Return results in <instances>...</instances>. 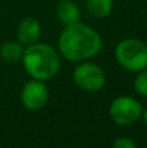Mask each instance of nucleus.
I'll return each instance as SVG.
<instances>
[{"label": "nucleus", "instance_id": "f257e3e1", "mask_svg": "<svg viewBox=\"0 0 147 148\" xmlns=\"http://www.w3.org/2000/svg\"><path fill=\"white\" fill-rule=\"evenodd\" d=\"M100 49V35L81 22L65 26L59 36V52L68 61H85L96 56Z\"/></svg>", "mask_w": 147, "mask_h": 148}, {"label": "nucleus", "instance_id": "f03ea898", "mask_svg": "<svg viewBox=\"0 0 147 148\" xmlns=\"http://www.w3.org/2000/svg\"><path fill=\"white\" fill-rule=\"evenodd\" d=\"M26 73L34 79L48 81L60 69V56L54 47L46 43H33L26 46L22 56Z\"/></svg>", "mask_w": 147, "mask_h": 148}, {"label": "nucleus", "instance_id": "7ed1b4c3", "mask_svg": "<svg viewBox=\"0 0 147 148\" xmlns=\"http://www.w3.org/2000/svg\"><path fill=\"white\" fill-rule=\"evenodd\" d=\"M115 57L125 70L141 72L147 68V44L139 39H124L116 46Z\"/></svg>", "mask_w": 147, "mask_h": 148}, {"label": "nucleus", "instance_id": "20e7f679", "mask_svg": "<svg viewBox=\"0 0 147 148\" xmlns=\"http://www.w3.org/2000/svg\"><path fill=\"white\" fill-rule=\"evenodd\" d=\"M142 105L130 96L116 97L109 105V116L117 125H133L142 117Z\"/></svg>", "mask_w": 147, "mask_h": 148}, {"label": "nucleus", "instance_id": "39448f33", "mask_svg": "<svg viewBox=\"0 0 147 148\" xmlns=\"http://www.w3.org/2000/svg\"><path fill=\"white\" fill-rule=\"evenodd\" d=\"M73 79L81 90L87 92H96L106 84V74L103 69L93 62H82L77 65L73 72Z\"/></svg>", "mask_w": 147, "mask_h": 148}, {"label": "nucleus", "instance_id": "423d86ee", "mask_svg": "<svg viewBox=\"0 0 147 148\" xmlns=\"http://www.w3.org/2000/svg\"><path fill=\"white\" fill-rule=\"evenodd\" d=\"M48 100V88L44 84V81L34 79L26 82L21 92V101L23 107L29 110H39L46 105Z\"/></svg>", "mask_w": 147, "mask_h": 148}, {"label": "nucleus", "instance_id": "0eeeda50", "mask_svg": "<svg viewBox=\"0 0 147 148\" xmlns=\"http://www.w3.org/2000/svg\"><path fill=\"white\" fill-rule=\"evenodd\" d=\"M41 23L36 18L27 17L20 22L17 27V38L21 44L25 46H30V44L35 43L41 36Z\"/></svg>", "mask_w": 147, "mask_h": 148}, {"label": "nucleus", "instance_id": "6e6552de", "mask_svg": "<svg viewBox=\"0 0 147 148\" xmlns=\"http://www.w3.org/2000/svg\"><path fill=\"white\" fill-rule=\"evenodd\" d=\"M56 12H57V17H59L60 22L64 26L80 22L81 10L78 8V5L74 1H72V0H61L57 4Z\"/></svg>", "mask_w": 147, "mask_h": 148}, {"label": "nucleus", "instance_id": "1a4fd4ad", "mask_svg": "<svg viewBox=\"0 0 147 148\" xmlns=\"http://www.w3.org/2000/svg\"><path fill=\"white\" fill-rule=\"evenodd\" d=\"M23 48L20 42L8 40L1 44L0 47V57L8 64H14L22 60Z\"/></svg>", "mask_w": 147, "mask_h": 148}, {"label": "nucleus", "instance_id": "9d476101", "mask_svg": "<svg viewBox=\"0 0 147 148\" xmlns=\"http://www.w3.org/2000/svg\"><path fill=\"white\" fill-rule=\"evenodd\" d=\"M87 9L94 17H107L113 9V0H86Z\"/></svg>", "mask_w": 147, "mask_h": 148}, {"label": "nucleus", "instance_id": "9b49d317", "mask_svg": "<svg viewBox=\"0 0 147 148\" xmlns=\"http://www.w3.org/2000/svg\"><path fill=\"white\" fill-rule=\"evenodd\" d=\"M134 90L138 95L147 97V68L138 72V75L134 79Z\"/></svg>", "mask_w": 147, "mask_h": 148}, {"label": "nucleus", "instance_id": "f8f14e48", "mask_svg": "<svg viewBox=\"0 0 147 148\" xmlns=\"http://www.w3.org/2000/svg\"><path fill=\"white\" fill-rule=\"evenodd\" d=\"M112 146L116 148H135L137 144L130 138H128V136H120V138H117L116 140L112 143Z\"/></svg>", "mask_w": 147, "mask_h": 148}, {"label": "nucleus", "instance_id": "ddd939ff", "mask_svg": "<svg viewBox=\"0 0 147 148\" xmlns=\"http://www.w3.org/2000/svg\"><path fill=\"white\" fill-rule=\"evenodd\" d=\"M142 118H143V121H145V123H146V126H147V109L142 112Z\"/></svg>", "mask_w": 147, "mask_h": 148}]
</instances>
